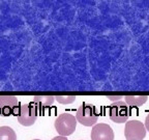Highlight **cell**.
<instances>
[{
  "instance_id": "cell-1",
  "label": "cell",
  "mask_w": 149,
  "mask_h": 140,
  "mask_svg": "<svg viewBox=\"0 0 149 140\" xmlns=\"http://www.w3.org/2000/svg\"><path fill=\"white\" fill-rule=\"evenodd\" d=\"M76 118L79 124L85 127L95 126L98 119V112L94 105L84 103L78 108Z\"/></svg>"
},
{
  "instance_id": "cell-2",
  "label": "cell",
  "mask_w": 149,
  "mask_h": 140,
  "mask_svg": "<svg viewBox=\"0 0 149 140\" xmlns=\"http://www.w3.org/2000/svg\"><path fill=\"white\" fill-rule=\"evenodd\" d=\"M77 118L70 113H62L55 119L54 126L60 136L72 135L77 128Z\"/></svg>"
},
{
  "instance_id": "cell-3",
  "label": "cell",
  "mask_w": 149,
  "mask_h": 140,
  "mask_svg": "<svg viewBox=\"0 0 149 140\" xmlns=\"http://www.w3.org/2000/svg\"><path fill=\"white\" fill-rule=\"evenodd\" d=\"M108 113H109L110 119L116 124H124L127 121L128 116H130L128 106L123 101L113 103L109 107Z\"/></svg>"
},
{
  "instance_id": "cell-4",
  "label": "cell",
  "mask_w": 149,
  "mask_h": 140,
  "mask_svg": "<svg viewBox=\"0 0 149 140\" xmlns=\"http://www.w3.org/2000/svg\"><path fill=\"white\" fill-rule=\"evenodd\" d=\"M146 132L145 125L140 120L133 119L125 123L124 136L126 140H144Z\"/></svg>"
},
{
  "instance_id": "cell-5",
  "label": "cell",
  "mask_w": 149,
  "mask_h": 140,
  "mask_svg": "<svg viewBox=\"0 0 149 140\" xmlns=\"http://www.w3.org/2000/svg\"><path fill=\"white\" fill-rule=\"evenodd\" d=\"M17 118H18L19 124L24 127H30L34 125L35 120L37 118L36 107L30 104V103L23 104L22 106H20Z\"/></svg>"
},
{
  "instance_id": "cell-6",
  "label": "cell",
  "mask_w": 149,
  "mask_h": 140,
  "mask_svg": "<svg viewBox=\"0 0 149 140\" xmlns=\"http://www.w3.org/2000/svg\"><path fill=\"white\" fill-rule=\"evenodd\" d=\"M91 140H114V132L108 124H96L92 127L90 134Z\"/></svg>"
},
{
  "instance_id": "cell-7",
  "label": "cell",
  "mask_w": 149,
  "mask_h": 140,
  "mask_svg": "<svg viewBox=\"0 0 149 140\" xmlns=\"http://www.w3.org/2000/svg\"><path fill=\"white\" fill-rule=\"evenodd\" d=\"M19 102L15 96H0V116L15 114Z\"/></svg>"
},
{
  "instance_id": "cell-8",
  "label": "cell",
  "mask_w": 149,
  "mask_h": 140,
  "mask_svg": "<svg viewBox=\"0 0 149 140\" xmlns=\"http://www.w3.org/2000/svg\"><path fill=\"white\" fill-rule=\"evenodd\" d=\"M148 100L147 96H125L124 97V102L126 105L130 107H139V106L144 105Z\"/></svg>"
},
{
  "instance_id": "cell-9",
  "label": "cell",
  "mask_w": 149,
  "mask_h": 140,
  "mask_svg": "<svg viewBox=\"0 0 149 140\" xmlns=\"http://www.w3.org/2000/svg\"><path fill=\"white\" fill-rule=\"evenodd\" d=\"M55 97L53 96H35L33 97V103L42 108H48L53 105Z\"/></svg>"
},
{
  "instance_id": "cell-10",
  "label": "cell",
  "mask_w": 149,
  "mask_h": 140,
  "mask_svg": "<svg viewBox=\"0 0 149 140\" xmlns=\"http://www.w3.org/2000/svg\"><path fill=\"white\" fill-rule=\"evenodd\" d=\"M0 140H17V135L10 127H0Z\"/></svg>"
},
{
  "instance_id": "cell-11",
  "label": "cell",
  "mask_w": 149,
  "mask_h": 140,
  "mask_svg": "<svg viewBox=\"0 0 149 140\" xmlns=\"http://www.w3.org/2000/svg\"><path fill=\"white\" fill-rule=\"evenodd\" d=\"M77 97L74 96H56L55 97V101H57L60 104L63 105H66V104H72L76 101Z\"/></svg>"
},
{
  "instance_id": "cell-12",
  "label": "cell",
  "mask_w": 149,
  "mask_h": 140,
  "mask_svg": "<svg viewBox=\"0 0 149 140\" xmlns=\"http://www.w3.org/2000/svg\"><path fill=\"white\" fill-rule=\"evenodd\" d=\"M124 98V97L122 96H109L108 97V99H109L110 101H113V102H119V101H121V99Z\"/></svg>"
},
{
  "instance_id": "cell-13",
  "label": "cell",
  "mask_w": 149,
  "mask_h": 140,
  "mask_svg": "<svg viewBox=\"0 0 149 140\" xmlns=\"http://www.w3.org/2000/svg\"><path fill=\"white\" fill-rule=\"evenodd\" d=\"M145 128H146V130L149 132V112H148V114H147L146 118H145Z\"/></svg>"
},
{
  "instance_id": "cell-14",
  "label": "cell",
  "mask_w": 149,
  "mask_h": 140,
  "mask_svg": "<svg viewBox=\"0 0 149 140\" xmlns=\"http://www.w3.org/2000/svg\"><path fill=\"white\" fill-rule=\"evenodd\" d=\"M52 140H68V139L66 137H64V136H56Z\"/></svg>"
},
{
  "instance_id": "cell-15",
  "label": "cell",
  "mask_w": 149,
  "mask_h": 140,
  "mask_svg": "<svg viewBox=\"0 0 149 140\" xmlns=\"http://www.w3.org/2000/svg\"><path fill=\"white\" fill-rule=\"evenodd\" d=\"M33 140H40V139H33Z\"/></svg>"
}]
</instances>
